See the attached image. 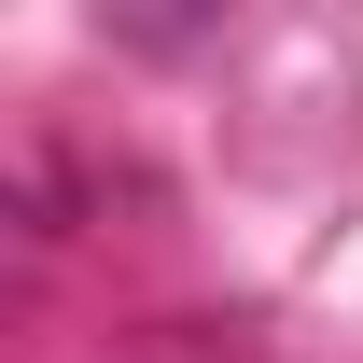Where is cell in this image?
<instances>
[{
    "label": "cell",
    "mask_w": 363,
    "mask_h": 363,
    "mask_svg": "<svg viewBox=\"0 0 363 363\" xmlns=\"http://www.w3.org/2000/svg\"><path fill=\"white\" fill-rule=\"evenodd\" d=\"M112 43L126 56H196V43H224V14H112Z\"/></svg>",
    "instance_id": "cell-1"
}]
</instances>
